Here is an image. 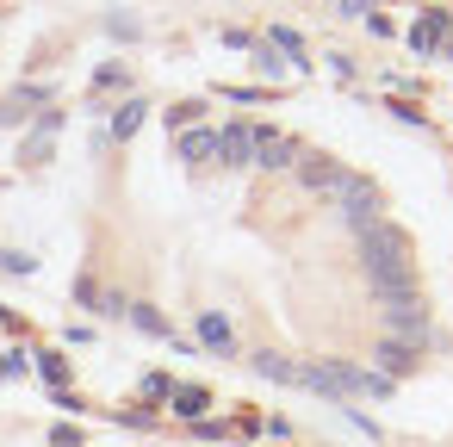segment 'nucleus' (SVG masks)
I'll use <instances>...</instances> for the list:
<instances>
[{
  "label": "nucleus",
  "mask_w": 453,
  "mask_h": 447,
  "mask_svg": "<svg viewBox=\"0 0 453 447\" xmlns=\"http://www.w3.org/2000/svg\"><path fill=\"white\" fill-rule=\"evenodd\" d=\"M360 267L372 280V298H397V292H416V267H410V236L397 224H372L360 230Z\"/></svg>",
  "instance_id": "f257e3e1"
},
{
  "label": "nucleus",
  "mask_w": 453,
  "mask_h": 447,
  "mask_svg": "<svg viewBox=\"0 0 453 447\" xmlns=\"http://www.w3.org/2000/svg\"><path fill=\"white\" fill-rule=\"evenodd\" d=\"M385 304V323H391V335L397 342H428V311H422V298L416 292H397V298H379Z\"/></svg>",
  "instance_id": "f03ea898"
},
{
  "label": "nucleus",
  "mask_w": 453,
  "mask_h": 447,
  "mask_svg": "<svg viewBox=\"0 0 453 447\" xmlns=\"http://www.w3.org/2000/svg\"><path fill=\"white\" fill-rule=\"evenodd\" d=\"M298 181H304V193H329V199H335L354 174H348L335 156H298Z\"/></svg>",
  "instance_id": "7ed1b4c3"
},
{
  "label": "nucleus",
  "mask_w": 453,
  "mask_h": 447,
  "mask_svg": "<svg viewBox=\"0 0 453 447\" xmlns=\"http://www.w3.org/2000/svg\"><path fill=\"white\" fill-rule=\"evenodd\" d=\"M335 199H342V218H348L354 230H372V224H379V187H372V181H360V174H354Z\"/></svg>",
  "instance_id": "20e7f679"
},
{
  "label": "nucleus",
  "mask_w": 453,
  "mask_h": 447,
  "mask_svg": "<svg viewBox=\"0 0 453 447\" xmlns=\"http://www.w3.org/2000/svg\"><path fill=\"white\" fill-rule=\"evenodd\" d=\"M193 329H199V348H205V354H218V360H230V354H236V329H230V317H224V311H199V317H193Z\"/></svg>",
  "instance_id": "39448f33"
},
{
  "label": "nucleus",
  "mask_w": 453,
  "mask_h": 447,
  "mask_svg": "<svg viewBox=\"0 0 453 447\" xmlns=\"http://www.w3.org/2000/svg\"><path fill=\"white\" fill-rule=\"evenodd\" d=\"M255 162H261V168H298V143H292L286 131L255 125Z\"/></svg>",
  "instance_id": "423d86ee"
},
{
  "label": "nucleus",
  "mask_w": 453,
  "mask_h": 447,
  "mask_svg": "<svg viewBox=\"0 0 453 447\" xmlns=\"http://www.w3.org/2000/svg\"><path fill=\"white\" fill-rule=\"evenodd\" d=\"M447 32H453V19H447L441 7H428V13L410 26V50H416V57H434V50L447 44Z\"/></svg>",
  "instance_id": "0eeeda50"
},
{
  "label": "nucleus",
  "mask_w": 453,
  "mask_h": 447,
  "mask_svg": "<svg viewBox=\"0 0 453 447\" xmlns=\"http://www.w3.org/2000/svg\"><path fill=\"white\" fill-rule=\"evenodd\" d=\"M218 162L224 168H249L255 162V125H224L218 131Z\"/></svg>",
  "instance_id": "6e6552de"
},
{
  "label": "nucleus",
  "mask_w": 453,
  "mask_h": 447,
  "mask_svg": "<svg viewBox=\"0 0 453 447\" xmlns=\"http://www.w3.org/2000/svg\"><path fill=\"white\" fill-rule=\"evenodd\" d=\"M416 354H422V348H416V342H397V335H385V342L372 348V360H379L385 379H403V373L416 366Z\"/></svg>",
  "instance_id": "1a4fd4ad"
},
{
  "label": "nucleus",
  "mask_w": 453,
  "mask_h": 447,
  "mask_svg": "<svg viewBox=\"0 0 453 447\" xmlns=\"http://www.w3.org/2000/svg\"><path fill=\"white\" fill-rule=\"evenodd\" d=\"M174 156L180 162H218V131H180Z\"/></svg>",
  "instance_id": "9d476101"
},
{
  "label": "nucleus",
  "mask_w": 453,
  "mask_h": 447,
  "mask_svg": "<svg viewBox=\"0 0 453 447\" xmlns=\"http://www.w3.org/2000/svg\"><path fill=\"white\" fill-rule=\"evenodd\" d=\"M125 317H131V323H137L143 335H156V342H174V329H168V317H162L156 304H143V298H131V304H125Z\"/></svg>",
  "instance_id": "9b49d317"
},
{
  "label": "nucleus",
  "mask_w": 453,
  "mask_h": 447,
  "mask_svg": "<svg viewBox=\"0 0 453 447\" xmlns=\"http://www.w3.org/2000/svg\"><path fill=\"white\" fill-rule=\"evenodd\" d=\"M168 397H174V416H187V422H205V410H211V391L205 385H174Z\"/></svg>",
  "instance_id": "f8f14e48"
},
{
  "label": "nucleus",
  "mask_w": 453,
  "mask_h": 447,
  "mask_svg": "<svg viewBox=\"0 0 453 447\" xmlns=\"http://www.w3.org/2000/svg\"><path fill=\"white\" fill-rule=\"evenodd\" d=\"M143 119H150V100H125V106L112 112V137H119V143H131V137L143 131Z\"/></svg>",
  "instance_id": "ddd939ff"
},
{
  "label": "nucleus",
  "mask_w": 453,
  "mask_h": 447,
  "mask_svg": "<svg viewBox=\"0 0 453 447\" xmlns=\"http://www.w3.org/2000/svg\"><path fill=\"white\" fill-rule=\"evenodd\" d=\"M32 366H38L57 391H69V354H57V348H32Z\"/></svg>",
  "instance_id": "4468645a"
},
{
  "label": "nucleus",
  "mask_w": 453,
  "mask_h": 447,
  "mask_svg": "<svg viewBox=\"0 0 453 447\" xmlns=\"http://www.w3.org/2000/svg\"><path fill=\"white\" fill-rule=\"evenodd\" d=\"M249 366H255L261 379H273V385H298V366H292L286 354H249Z\"/></svg>",
  "instance_id": "2eb2a0df"
},
{
  "label": "nucleus",
  "mask_w": 453,
  "mask_h": 447,
  "mask_svg": "<svg viewBox=\"0 0 453 447\" xmlns=\"http://www.w3.org/2000/svg\"><path fill=\"white\" fill-rule=\"evenodd\" d=\"M267 50H280V57H286V63H298V69L311 63V57H304V38H298L292 26H273V32H267Z\"/></svg>",
  "instance_id": "dca6fc26"
},
{
  "label": "nucleus",
  "mask_w": 453,
  "mask_h": 447,
  "mask_svg": "<svg viewBox=\"0 0 453 447\" xmlns=\"http://www.w3.org/2000/svg\"><path fill=\"white\" fill-rule=\"evenodd\" d=\"M193 119H199V100H180V106H168V125H174V131H187Z\"/></svg>",
  "instance_id": "f3484780"
},
{
  "label": "nucleus",
  "mask_w": 453,
  "mask_h": 447,
  "mask_svg": "<svg viewBox=\"0 0 453 447\" xmlns=\"http://www.w3.org/2000/svg\"><path fill=\"white\" fill-rule=\"evenodd\" d=\"M19 373H32V360H26V348H19V354H0V379H19Z\"/></svg>",
  "instance_id": "a211bd4d"
},
{
  "label": "nucleus",
  "mask_w": 453,
  "mask_h": 447,
  "mask_svg": "<svg viewBox=\"0 0 453 447\" xmlns=\"http://www.w3.org/2000/svg\"><path fill=\"white\" fill-rule=\"evenodd\" d=\"M94 88H125V69H119V63H100V69H94Z\"/></svg>",
  "instance_id": "6ab92c4d"
},
{
  "label": "nucleus",
  "mask_w": 453,
  "mask_h": 447,
  "mask_svg": "<svg viewBox=\"0 0 453 447\" xmlns=\"http://www.w3.org/2000/svg\"><path fill=\"white\" fill-rule=\"evenodd\" d=\"M168 391H174L168 373H143V397H168Z\"/></svg>",
  "instance_id": "aec40b11"
},
{
  "label": "nucleus",
  "mask_w": 453,
  "mask_h": 447,
  "mask_svg": "<svg viewBox=\"0 0 453 447\" xmlns=\"http://www.w3.org/2000/svg\"><path fill=\"white\" fill-rule=\"evenodd\" d=\"M106 26H112V38H137V19H131V13H112Z\"/></svg>",
  "instance_id": "412c9836"
}]
</instances>
